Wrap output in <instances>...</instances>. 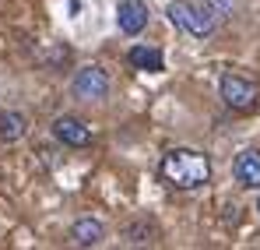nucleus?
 Segmentation results:
<instances>
[{
	"label": "nucleus",
	"instance_id": "f257e3e1",
	"mask_svg": "<svg viewBox=\"0 0 260 250\" xmlns=\"http://www.w3.org/2000/svg\"><path fill=\"white\" fill-rule=\"evenodd\" d=\"M162 176L173 183L176 190H197L211 180V159L193 152V148H173L162 155Z\"/></svg>",
	"mask_w": 260,
	"mask_h": 250
},
{
	"label": "nucleus",
	"instance_id": "f03ea898",
	"mask_svg": "<svg viewBox=\"0 0 260 250\" xmlns=\"http://www.w3.org/2000/svg\"><path fill=\"white\" fill-rule=\"evenodd\" d=\"M166 14H169V21H173L176 29L186 32L190 39H211L218 32V18L208 14L197 0H173L166 7Z\"/></svg>",
	"mask_w": 260,
	"mask_h": 250
},
{
	"label": "nucleus",
	"instance_id": "7ed1b4c3",
	"mask_svg": "<svg viewBox=\"0 0 260 250\" xmlns=\"http://www.w3.org/2000/svg\"><path fill=\"white\" fill-rule=\"evenodd\" d=\"M218 95H221V102L229 106V109H236V113H250V109H257V85L246 81V78H239V74H221V81H218Z\"/></svg>",
	"mask_w": 260,
	"mask_h": 250
},
{
	"label": "nucleus",
	"instance_id": "20e7f679",
	"mask_svg": "<svg viewBox=\"0 0 260 250\" xmlns=\"http://www.w3.org/2000/svg\"><path fill=\"white\" fill-rule=\"evenodd\" d=\"M71 92H74V99H81V102H102V99L109 95V74H106L102 67L88 64V67H81V71L74 74Z\"/></svg>",
	"mask_w": 260,
	"mask_h": 250
},
{
	"label": "nucleus",
	"instance_id": "39448f33",
	"mask_svg": "<svg viewBox=\"0 0 260 250\" xmlns=\"http://www.w3.org/2000/svg\"><path fill=\"white\" fill-rule=\"evenodd\" d=\"M53 137L67 148H85V145H91V127L78 117H56L53 120Z\"/></svg>",
	"mask_w": 260,
	"mask_h": 250
},
{
	"label": "nucleus",
	"instance_id": "423d86ee",
	"mask_svg": "<svg viewBox=\"0 0 260 250\" xmlns=\"http://www.w3.org/2000/svg\"><path fill=\"white\" fill-rule=\"evenodd\" d=\"M116 25L123 36H141L148 25V7L141 0H120L116 4Z\"/></svg>",
	"mask_w": 260,
	"mask_h": 250
},
{
	"label": "nucleus",
	"instance_id": "0eeeda50",
	"mask_svg": "<svg viewBox=\"0 0 260 250\" xmlns=\"http://www.w3.org/2000/svg\"><path fill=\"white\" fill-rule=\"evenodd\" d=\"M236 180H239V187H246V190H260V152H239V159H236Z\"/></svg>",
	"mask_w": 260,
	"mask_h": 250
},
{
	"label": "nucleus",
	"instance_id": "6e6552de",
	"mask_svg": "<svg viewBox=\"0 0 260 250\" xmlns=\"http://www.w3.org/2000/svg\"><path fill=\"white\" fill-rule=\"evenodd\" d=\"M106 240V226L99 218H78L71 226V243L74 247H99Z\"/></svg>",
	"mask_w": 260,
	"mask_h": 250
},
{
	"label": "nucleus",
	"instance_id": "1a4fd4ad",
	"mask_svg": "<svg viewBox=\"0 0 260 250\" xmlns=\"http://www.w3.org/2000/svg\"><path fill=\"white\" fill-rule=\"evenodd\" d=\"M127 60H130L134 71H151V74L166 71V57H162V49H155V46H130Z\"/></svg>",
	"mask_w": 260,
	"mask_h": 250
},
{
	"label": "nucleus",
	"instance_id": "9d476101",
	"mask_svg": "<svg viewBox=\"0 0 260 250\" xmlns=\"http://www.w3.org/2000/svg\"><path fill=\"white\" fill-rule=\"evenodd\" d=\"M25 134H28V117H25V113H18V109H4V113H0V137H4L7 145L21 141Z\"/></svg>",
	"mask_w": 260,
	"mask_h": 250
},
{
	"label": "nucleus",
	"instance_id": "9b49d317",
	"mask_svg": "<svg viewBox=\"0 0 260 250\" xmlns=\"http://www.w3.org/2000/svg\"><path fill=\"white\" fill-rule=\"evenodd\" d=\"M151 236H155V226L148 218H141V222H134V226L123 229V240L127 243H151Z\"/></svg>",
	"mask_w": 260,
	"mask_h": 250
},
{
	"label": "nucleus",
	"instance_id": "f8f14e48",
	"mask_svg": "<svg viewBox=\"0 0 260 250\" xmlns=\"http://www.w3.org/2000/svg\"><path fill=\"white\" fill-rule=\"evenodd\" d=\"M208 14H215L218 21H225V18H232L236 14V0H197Z\"/></svg>",
	"mask_w": 260,
	"mask_h": 250
},
{
	"label": "nucleus",
	"instance_id": "ddd939ff",
	"mask_svg": "<svg viewBox=\"0 0 260 250\" xmlns=\"http://www.w3.org/2000/svg\"><path fill=\"white\" fill-rule=\"evenodd\" d=\"M257 211H260V198H257Z\"/></svg>",
	"mask_w": 260,
	"mask_h": 250
}]
</instances>
